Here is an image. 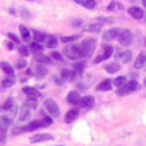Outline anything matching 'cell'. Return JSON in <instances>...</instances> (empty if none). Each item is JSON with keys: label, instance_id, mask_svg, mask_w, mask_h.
<instances>
[{"label": "cell", "instance_id": "cell-1", "mask_svg": "<svg viewBox=\"0 0 146 146\" xmlns=\"http://www.w3.org/2000/svg\"><path fill=\"white\" fill-rule=\"evenodd\" d=\"M95 47H96V41L94 38H88L85 40L80 45V50H82V57L85 58H89L92 56V53L95 51Z\"/></svg>", "mask_w": 146, "mask_h": 146}, {"label": "cell", "instance_id": "cell-2", "mask_svg": "<svg viewBox=\"0 0 146 146\" xmlns=\"http://www.w3.org/2000/svg\"><path fill=\"white\" fill-rule=\"evenodd\" d=\"M137 88H139L137 82H136V80H130V82H126L124 85H121V86H118L117 94H118L120 96H123V95H127V94H130V92H135Z\"/></svg>", "mask_w": 146, "mask_h": 146}, {"label": "cell", "instance_id": "cell-3", "mask_svg": "<svg viewBox=\"0 0 146 146\" xmlns=\"http://www.w3.org/2000/svg\"><path fill=\"white\" fill-rule=\"evenodd\" d=\"M64 56L70 60H78L82 57V50L78 45H69V47H64Z\"/></svg>", "mask_w": 146, "mask_h": 146}, {"label": "cell", "instance_id": "cell-4", "mask_svg": "<svg viewBox=\"0 0 146 146\" xmlns=\"http://www.w3.org/2000/svg\"><path fill=\"white\" fill-rule=\"evenodd\" d=\"M44 107H45L47 111L50 113L51 117H58V115H60V108H58L57 102H56L53 98L45 100V101H44Z\"/></svg>", "mask_w": 146, "mask_h": 146}, {"label": "cell", "instance_id": "cell-5", "mask_svg": "<svg viewBox=\"0 0 146 146\" xmlns=\"http://www.w3.org/2000/svg\"><path fill=\"white\" fill-rule=\"evenodd\" d=\"M118 41H120V44L123 45V47H129V45L131 44V41H133V34H131V31H129V29H121V32H120V35H118Z\"/></svg>", "mask_w": 146, "mask_h": 146}, {"label": "cell", "instance_id": "cell-6", "mask_svg": "<svg viewBox=\"0 0 146 146\" xmlns=\"http://www.w3.org/2000/svg\"><path fill=\"white\" fill-rule=\"evenodd\" d=\"M79 105H80L82 108L91 110V108L95 105V100H94V96H91V95H86V96H83V98H80V101H79Z\"/></svg>", "mask_w": 146, "mask_h": 146}, {"label": "cell", "instance_id": "cell-7", "mask_svg": "<svg viewBox=\"0 0 146 146\" xmlns=\"http://www.w3.org/2000/svg\"><path fill=\"white\" fill-rule=\"evenodd\" d=\"M120 32H121V29H118V28H113L110 31H105L104 35H102V40L104 41H113L114 38H117L120 35Z\"/></svg>", "mask_w": 146, "mask_h": 146}, {"label": "cell", "instance_id": "cell-8", "mask_svg": "<svg viewBox=\"0 0 146 146\" xmlns=\"http://www.w3.org/2000/svg\"><path fill=\"white\" fill-rule=\"evenodd\" d=\"M54 137L51 135H48V133H38V135H35L29 139V142L32 143H38V142H47V140H53Z\"/></svg>", "mask_w": 146, "mask_h": 146}, {"label": "cell", "instance_id": "cell-9", "mask_svg": "<svg viewBox=\"0 0 146 146\" xmlns=\"http://www.w3.org/2000/svg\"><path fill=\"white\" fill-rule=\"evenodd\" d=\"M28 75H34L35 78H42V76L47 75V69L40 66V64H36L32 70H28Z\"/></svg>", "mask_w": 146, "mask_h": 146}, {"label": "cell", "instance_id": "cell-10", "mask_svg": "<svg viewBox=\"0 0 146 146\" xmlns=\"http://www.w3.org/2000/svg\"><path fill=\"white\" fill-rule=\"evenodd\" d=\"M22 92L28 95V96H32V98H40V96L42 95L36 88H32V86H23L22 88Z\"/></svg>", "mask_w": 146, "mask_h": 146}, {"label": "cell", "instance_id": "cell-11", "mask_svg": "<svg viewBox=\"0 0 146 146\" xmlns=\"http://www.w3.org/2000/svg\"><path fill=\"white\" fill-rule=\"evenodd\" d=\"M66 101H67L70 105H76V104H79V101H80V95H79L76 91H72V92H69Z\"/></svg>", "mask_w": 146, "mask_h": 146}, {"label": "cell", "instance_id": "cell-12", "mask_svg": "<svg viewBox=\"0 0 146 146\" xmlns=\"http://www.w3.org/2000/svg\"><path fill=\"white\" fill-rule=\"evenodd\" d=\"M129 15L135 19H142L143 18V10L137 6H131V7H129Z\"/></svg>", "mask_w": 146, "mask_h": 146}, {"label": "cell", "instance_id": "cell-13", "mask_svg": "<svg viewBox=\"0 0 146 146\" xmlns=\"http://www.w3.org/2000/svg\"><path fill=\"white\" fill-rule=\"evenodd\" d=\"M78 115H79V111H78L76 108H72V110H69V111H67V114L64 117V121H66V123H73V121L78 118Z\"/></svg>", "mask_w": 146, "mask_h": 146}, {"label": "cell", "instance_id": "cell-14", "mask_svg": "<svg viewBox=\"0 0 146 146\" xmlns=\"http://www.w3.org/2000/svg\"><path fill=\"white\" fill-rule=\"evenodd\" d=\"M145 64H146V53L142 51V53H139L137 58L135 60V69H142Z\"/></svg>", "mask_w": 146, "mask_h": 146}, {"label": "cell", "instance_id": "cell-15", "mask_svg": "<svg viewBox=\"0 0 146 146\" xmlns=\"http://www.w3.org/2000/svg\"><path fill=\"white\" fill-rule=\"evenodd\" d=\"M19 31H21V35H22V40L25 41V42H29V41H31V38H32L31 31H29L27 27H23V25H21V27H19Z\"/></svg>", "mask_w": 146, "mask_h": 146}, {"label": "cell", "instance_id": "cell-16", "mask_svg": "<svg viewBox=\"0 0 146 146\" xmlns=\"http://www.w3.org/2000/svg\"><path fill=\"white\" fill-rule=\"evenodd\" d=\"M42 127V121H31V123L25 127H22L23 129V133H27V131H34L36 129H41Z\"/></svg>", "mask_w": 146, "mask_h": 146}, {"label": "cell", "instance_id": "cell-17", "mask_svg": "<svg viewBox=\"0 0 146 146\" xmlns=\"http://www.w3.org/2000/svg\"><path fill=\"white\" fill-rule=\"evenodd\" d=\"M57 42H58V40H57L56 35H47V38H45V47L54 48V47H57Z\"/></svg>", "mask_w": 146, "mask_h": 146}, {"label": "cell", "instance_id": "cell-18", "mask_svg": "<svg viewBox=\"0 0 146 146\" xmlns=\"http://www.w3.org/2000/svg\"><path fill=\"white\" fill-rule=\"evenodd\" d=\"M117 57H118L123 63H129V62H130V58H131V51H129V50H123V51H120V53L117 54Z\"/></svg>", "mask_w": 146, "mask_h": 146}, {"label": "cell", "instance_id": "cell-19", "mask_svg": "<svg viewBox=\"0 0 146 146\" xmlns=\"http://www.w3.org/2000/svg\"><path fill=\"white\" fill-rule=\"evenodd\" d=\"M113 88V82L110 80V79H105V80H102L98 86H96V89L98 91H110Z\"/></svg>", "mask_w": 146, "mask_h": 146}, {"label": "cell", "instance_id": "cell-20", "mask_svg": "<svg viewBox=\"0 0 146 146\" xmlns=\"http://www.w3.org/2000/svg\"><path fill=\"white\" fill-rule=\"evenodd\" d=\"M29 113H31V108H28L27 105H23L21 108V111H19V121H25L28 117H29Z\"/></svg>", "mask_w": 146, "mask_h": 146}, {"label": "cell", "instance_id": "cell-21", "mask_svg": "<svg viewBox=\"0 0 146 146\" xmlns=\"http://www.w3.org/2000/svg\"><path fill=\"white\" fill-rule=\"evenodd\" d=\"M0 69H2L7 76H12L13 78V75H15V72H13V69H12V66L9 64V63H6V62H2L0 63Z\"/></svg>", "mask_w": 146, "mask_h": 146}, {"label": "cell", "instance_id": "cell-22", "mask_svg": "<svg viewBox=\"0 0 146 146\" xmlns=\"http://www.w3.org/2000/svg\"><path fill=\"white\" fill-rule=\"evenodd\" d=\"M111 54H113V47H111V45H108V44L102 45V53H101V57L105 60V58H110V57H111Z\"/></svg>", "mask_w": 146, "mask_h": 146}, {"label": "cell", "instance_id": "cell-23", "mask_svg": "<svg viewBox=\"0 0 146 146\" xmlns=\"http://www.w3.org/2000/svg\"><path fill=\"white\" fill-rule=\"evenodd\" d=\"M85 64H86V63H85V60H79V62H76L75 70H73V72H75L78 76H80L82 73H83V70H85Z\"/></svg>", "mask_w": 146, "mask_h": 146}, {"label": "cell", "instance_id": "cell-24", "mask_svg": "<svg viewBox=\"0 0 146 146\" xmlns=\"http://www.w3.org/2000/svg\"><path fill=\"white\" fill-rule=\"evenodd\" d=\"M102 28V23H91V25H86L85 27V31H88V32H100Z\"/></svg>", "mask_w": 146, "mask_h": 146}, {"label": "cell", "instance_id": "cell-25", "mask_svg": "<svg viewBox=\"0 0 146 146\" xmlns=\"http://www.w3.org/2000/svg\"><path fill=\"white\" fill-rule=\"evenodd\" d=\"M104 69H105V72H108V73H117V72L120 70V64H118V63H107Z\"/></svg>", "mask_w": 146, "mask_h": 146}, {"label": "cell", "instance_id": "cell-26", "mask_svg": "<svg viewBox=\"0 0 146 146\" xmlns=\"http://www.w3.org/2000/svg\"><path fill=\"white\" fill-rule=\"evenodd\" d=\"M35 60L38 63H44V64H48V63H51V57H47V56H44L42 53H40V54H36L35 56Z\"/></svg>", "mask_w": 146, "mask_h": 146}, {"label": "cell", "instance_id": "cell-27", "mask_svg": "<svg viewBox=\"0 0 146 146\" xmlns=\"http://www.w3.org/2000/svg\"><path fill=\"white\" fill-rule=\"evenodd\" d=\"M42 48L44 47H41L40 42H34V44L29 45V51L34 53V54H40V53H42Z\"/></svg>", "mask_w": 146, "mask_h": 146}, {"label": "cell", "instance_id": "cell-28", "mask_svg": "<svg viewBox=\"0 0 146 146\" xmlns=\"http://www.w3.org/2000/svg\"><path fill=\"white\" fill-rule=\"evenodd\" d=\"M45 38H47V34H44V32H38V31H35L34 32V40H35V42H44L45 41Z\"/></svg>", "mask_w": 146, "mask_h": 146}, {"label": "cell", "instance_id": "cell-29", "mask_svg": "<svg viewBox=\"0 0 146 146\" xmlns=\"http://www.w3.org/2000/svg\"><path fill=\"white\" fill-rule=\"evenodd\" d=\"M23 105H27V107L31 108V110H35L38 104H36V100H35V98H32V96H28V100L25 101V104H23Z\"/></svg>", "mask_w": 146, "mask_h": 146}, {"label": "cell", "instance_id": "cell-30", "mask_svg": "<svg viewBox=\"0 0 146 146\" xmlns=\"http://www.w3.org/2000/svg\"><path fill=\"white\" fill-rule=\"evenodd\" d=\"M121 9H123V5L118 3V2H113V3H110V5H108V7H107V10H110V12L121 10Z\"/></svg>", "mask_w": 146, "mask_h": 146}, {"label": "cell", "instance_id": "cell-31", "mask_svg": "<svg viewBox=\"0 0 146 146\" xmlns=\"http://www.w3.org/2000/svg\"><path fill=\"white\" fill-rule=\"evenodd\" d=\"M79 38V35H69V36H62V42L63 44H70L73 41H76Z\"/></svg>", "mask_w": 146, "mask_h": 146}, {"label": "cell", "instance_id": "cell-32", "mask_svg": "<svg viewBox=\"0 0 146 146\" xmlns=\"http://www.w3.org/2000/svg\"><path fill=\"white\" fill-rule=\"evenodd\" d=\"M12 105H13V100H7V101H5L2 105H0V111H7V110H10L12 108Z\"/></svg>", "mask_w": 146, "mask_h": 146}, {"label": "cell", "instance_id": "cell-33", "mask_svg": "<svg viewBox=\"0 0 146 146\" xmlns=\"http://www.w3.org/2000/svg\"><path fill=\"white\" fill-rule=\"evenodd\" d=\"M60 76L63 78L64 82H66V80H70V78H72V70H69V69H63L62 73H60Z\"/></svg>", "mask_w": 146, "mask_h": 146}, {"label": "cell", "instance_id": "cell-34", "mask_svg": "<svg viewBox=\"0 0 146 146\" xmlns=\"http://www.w3.org/2000/svg\"><path fill=\"white\" fill-rule=\"evenodd\" d=\"M12 124V117L10 115H3L2 117V126L6 129V127H9Z\"/></svg>", "mask_w": 146, "mask_h": 146}, {"label": "cell", "instance_id": "cell-35", "mask_svg": "<svg viewBox=\"0 0 146 146\" xmlns=\"http://www.w3.org/2000/svg\"><path fill=\"white\" fill-rule=\"evenodd\" d=\"M13 83H15V79L10 76L9 79H5V80L2 82V86H3V88H10V86H13Z\"/></svg>", "mask_w": 146, "mask_h": 146}, {"label": "cell", "instance_id": "cell-36", "mask_svg": "<svg viewBox=\"0 0 146 146\" xmlns=\"http://www.w3.org/2000/svg\"><path fill=\"white\" fill-rule=\"evenodd\" d=\"M83 7H88V9H94L95 7V0H82L80 3Z\"/></svg>", "mask_w": 146, "mask_h": 146}, {"label": "cell", "instance_id": "cell-37", "mask_svg": "<svg viewBox=\"0 0 146 146\" xmlns=\"http://www.w3.org/2000/svg\"><path fill=\"white\" fill-rule=\"evenodd\" d=\"M96 22H100V23H113L114 22V19L113 18H105V16H98L96 18Z\"/></svg>", "mask_w": 146, "mask_h": 146}, {"label": "cell", "instance_id": "cell-38", "mask_svg": "<svg viewBox=\"0 0 146 146\" xmlns=\"http://www.w3.org/2000/svg\"><path fill=\"white\" fill-rule=\"evenodd\" d=\"M18 47H19V53H21L22 57H25V56L29 54V47H25V45H18Z\"/></svg>", "mask_w": 146, "mask_h": 146}, {"label": "cell", "instance_id": "cell-39", "mask_svg": "<svg viewBox=\"0 0 146 146\" xmlns=\"http://www.w3.org/2000/svg\"><path fill=\"white\" fill-rule=\"evenodd\" d=\"M113 82L117 85V86H121V85H124V83L127 82V79H126L124 76H118V78H117L115 80H113Z\"/></svg>", "mask_w": 146, "mask_h": 146}, {"label": "cell", "instance_id": "cell-40", "mask_svg": "<svg viewBox=\"0 0 146 146\" xmlns=\"http://www.w3.org/2000/svg\"><path fill=\"white\" fill-rule=\"evenodd\" d=\"M5 140H6V130L2 124H0V143H3Z\"/></svg>", "mask_w": 146, "mask_h": 146}, {"label": "cell", "instance_id": "cell-41", "mask_svg": "<svg viewBox=\"0 0 146 146\" xmlns=\"http://www.w3.org/2000/svg\"><path fill=\"white\" fill-rule=\"evenodd\" d=\"M51 58L57 60V62H63V56L60 54V53H57V51H53L51 53Z\"/></svg>", "mask_w": 146, "mask_h": 146}, {"label": "cell", "instance_id": "cell-42", "mask_svg": "<svg viewBox=\"0 0 146 146\" xmlns=\"http://www.w3.org/2000/svg\"><path fill=\"white\" fill-rule=\"evenodd\" d=\"M78 86H79V88H82V89L89 88V86H91V82H89V80H88V82H86V80H82V82H79V83H78Z\"/></svg>", "mask_w": 146, "mask_h": 146}, {"label": "cell", "instance_id": "cell-43", "mask_svg": "<svg viewBox=\"0 0 146 146\" xmlns=\"http://www.w3.org/2000/svg\"><path fill=\"white\" fill-rule=\"evenodd\" d=\"M41 121H42V126H50L53 123V117H44Z\"/></svg>", "mask_w": 146, "mask_h": 146}, {"label": "cell", "instance_id": "cell-44", "mask_svg": "<svg viewBox=\"0 0 146 146\" xmlns=\"http://www.w3.org/2000/svg\"><path fill=\"white\" fill-rule=\"evenodd\" d=\"M16 67H18V69H23V67H27V60H25V58H21L19 62L16 63Z\"/></svg>", "mask_w": 146, "mask_h": 146}, {"label": "cell", "instance_id": "cell-45", "mask_svg": "<svg viewBox=\"0 0 146 146\" xmlns=\"http://www.w3.org/2000/svg\"><path fill=\"white\" fill-rule=\"evenodd\" d=\"M7 36H9V40H12V41H13V42H16V44L19 45V40H18V36H16L15 34H12V32H9V34H7Z\"/></svg>", "mask_w": 146, "mask_h": 146}, {"label": "cell", "instance_id": "cell-46", "mask_svg": "<svg viewBox=\"0 0 146 146\" xmlns=\"http://www.w3.org/2000/svg\"><path fill=\"white\" fill-rule=\"evenodd\" d=\"M53 79H54L56 85H63V83H64V80H63V78H62V76H54Z\"/></svg>", "mask_w": 146, "mask_h": 146}, {"label": "cell", "instance_id": "cell-47", "mask_svg": "<svg viewBox=\"0 0 146 146\" xmlns=\"http://www.w3.org/2000/svg\"><path fill=\"white\" fill-rule=\"evenodd\" d=\"M21 15H22L23 18H25V19H28V18H31V15L28 13V10H27V9H22V12H21Z\"/></svg>", "mask_w": 146, "mask_h": 146}, {"label": "cell", "instance_id": "cell-48", "mask_svg": "<svg viewBox=\"0 0 146 146\" xmlns=\"http://www.w3.org/2000/svg\"><path fill=\"white\" fill-rule=\"evenodd\" d=\"M80 25H82V21L80 19H75V21L72 22V27H80Z\"/></svg>", "mask_w": 146, "mask_h": 146}, {"label": "cell", "instance_id": "cell-49", "mask_svg": "<svg viewBox=\"0 0 146 146\" xmlns=\"http://www.w3.org/2000/svg\"><path fill=\"white\" fill-rule=\"evenodd\" d=\"M6 47H7V50H13L15 44H13V42H6Z\"/></svg>", "mask_w": 146, "mask_h": 146}, {"label": "cell", "instance_id": "cell-50", "mask_svg": "<svg viewBox=\"0 0 146 146\" xmlns=\"http://www.w3.org/2000/svg\"><path fill=\"white\" fill-rule=\"evenodd\" d=\"M142 3H143V6H146V0H142Z\"/></svg>", "mask_w": 146, "mask_h": 146}, {"label": "cell", "instance_id": "cell-51", "mask_svg": "<svg viewBox=\"0 0 146 146\" xmlns=\"http://www.w3.org/2000/svg\"><path fill=\"white\" fill-rule=\"evenodd\" d=\"M75 2H76V3H82V0H75Z\"/></svg>", "mask_w": 146, "mask_h": 146}, {"label": "cell", "instance_id": "cell-52", "mask_svg": "<svg viewBox=\"0 0 146 146\" xmlns=\"http://www.w3.org/2000/svg\"><path fill=\"white\" fill-rule=\"evenodd\" d=\"M145 86H146V79H145Z\"/></svg>", "mask_w": 146, "mask_h": 146}, {"label": "cell", "instance_id": "cell-53", "mask_svg": "<svg viewBox=\"0 0 146 146\" xmlns=\"http://www.w3.org/2000/svg\"><path fill=\"white\" fill-rule=\"evenodd\" d=\"M31 2H32V0H31Z\"/></svg>", "mask_w": 146, "mask_h": 146}]
</instances>
